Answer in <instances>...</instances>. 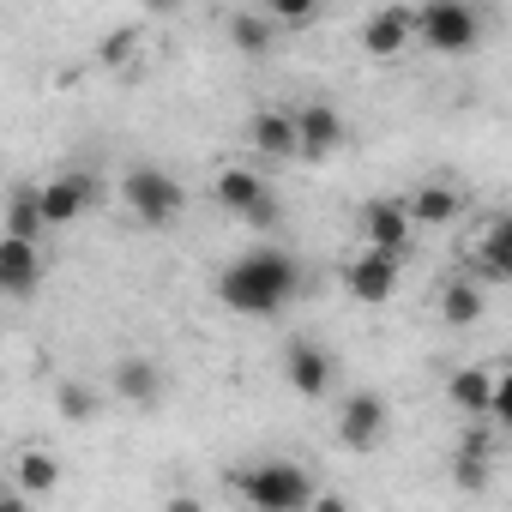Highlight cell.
Segmentation results:
<instances>
[{"mask_svg":"<svg viewBox=\"0 0 512 512\" xmlns=\"http://www.w3.org/2000/svg\"><path fill=\"white\" fill-rule=\"evenodd\" d=\"M398 266H404V253L368 247L362 260H350V272H344V290H350L356 302L380 308V302H392V290H398Z\"/></svg>","mask_w":512,"mask_h":512,"instance_id":"7","label":"cell"},{"mask_svg":"<svg viewBox=\"0 0 512 512\" xmlns=\"http://www.w3.org/2000/svg\"><path fill=\"white\" fill-rule=\"evenodd\" d=\"M488 392H494V368H458L452 380H446V398L470 416V422H482V410H488Z\"/></svg>","mask_w":512,"mask_h":512,"instance_id":"20","label":"cell"},{"mask_svg":"<svg viewBox=\"0 0 512 512\" xmlns=\"http://www.w3.org/2000/svg\"><path fill=\"white\" fill-rule=\"evenodd\" d=\"M284 374H290V386H296L302 398H326L332 380H338V362H332L326 344H314V338H290V350H284Z\"/></svg>","mask_w":512,"mask_h":512,"instance_id":"8","label":"cell"},{"mask_svg":"<svg viewBox=\"0 0 512 512\" xmlns=\"http://www.w3.org/2000/svg\"><path fill=\"white\" fill-rule=\"evenodd\" d=\"M464 272L476 284H512V223L506 217H488L482 241L464 253Z\"/></svg>","mask_w":512,"mask_h":512,"instance_id":"10","label":"cell"},{"mask_svg":"<svg viewBox=\"0 0 512 512\" xmlns=\"http://www.w3.org/2000/svg\"><path fill=\"white\" fill-rule=\"evenodd\" d=\"M235 494L253 512H302V506H314V476L290 458H272V464L235 470Z\"/></svg>","mask_w":512,"mask_h":512,"instance_id":"2","label":"cell"},{"mask_svg":"<svg viewBox=\"0 0 512 512\" xmlns=\"http://www.w3.org/2000/svg\"><path fill=\"white\" fill-rule=\"evenodd\" d=\"M13 476H19V494H55V482H61V464H55V452L31 446V452H19Z\"/></svg>","mask_w":512,"mask_h":512,"instance_id":"22","label":"cell"},{"mask_svg":"<svg viewBox=\"0 0 512 512\" xmlns=\"http://www.w3.org/2000/svg\"><path fill=\"white\" fill-rule=\"evenodd\" d=\"M19 500H25V494H19V482H13V488L0 482V506H19Z\"/></svg>","mask_w":512,"mask_h":512,"instance_id":"27","label":"cell"},{"mask_svg":"<svg viewBox=\"0 0 512 512\" xmlns=\"http://www.w3.org/2000/svg\"><path fill=\"white\" fill-rule=\"evenodd\" d=\"M247 139H253V151H266V157H296V121L284 109H260L247 121Z\"/></svg>","mask_w":512,"mask_h":512,"instance_id":"18","label":"cell"},{"mask_svg":"<svg viewBox=\"0 0 512 512\" xmlns=\"http://www.w3.org/2000/svg\"><path fill=\"white\" fill-rule=\"evenodd\" d=\"M43 290V247L25 235H0V296H37Z\"/></svg>","mask_w":512,"mask_h":512,"instance_id":"9","label":"cell"},{"mask_svg":"<svg viewBox=\"0 0 512 512\" xmlns=\"http://www.w3.org/2000/svg\"><path fill=\"white\" fill-rule=\"evenodd\" d=\"M91 199H97V187H91V175H55L49 187H37V205H43V223L49 229H61V223H79L85 211H91Z\"/></svg>","mask_w":512,"mask_h":512,"instance_id":"13","label":"cell"},{"mask_svg":"<svg viewBox=\"0 0 512 512\" xmlns=\"http://www.w3.org/2000/svg\"><path fill=\"white\" fill-rule=\"evenodd\" d=\"M488 458H494L488 434H482V428H470V434H464V446H458V458H452V482L476 494V488L488 482Z\"/></svg>","mask_w":512,"mask_h":512,"instance_id":"21","label":"cell"},{"mask_svg":"<svg viewBox=\"0 0 512 512\" xmlns=\"http://www.w3.org/2000/svg\"><path fill=\"white\" fill-rule=\"evenodd\" d=\"M290 121H296V157H332L344 145V115L332 103H302Z\"/></svg>","mask_w":512,"mask_h":512,"instance_id":"12","label":"cell"},{"mask_svg":"<svg viewBox=\"0 0 512 512\" xmlns=\"http://www.w3.org/2000/svg\"><path fill=\"white\" fill-rule=\"evenodd\" d=\"M43 205H37V187H13L7 193V211H0V235H25V241H43Z\"/></svg>","mask_w":512,"mask_h":512,"instance_id":"19","label":"cell"},{"mask_svg":"<svg viewBox=\"0 0 512 512\" xmlns=\"http://www.w3.org/2000/svg\"><path fill=\"white\" fill-rule=\"evenodd\" d=\"M55 410H61L67 422H97V410H103V398H97L91 386H79V380H67V386L55 392Z\"/></svg>","mask_w":512,"mask_h":512,"instance_id":"24","label":"cell"},{"mask_svg":"<svg viewBox=\"0 0 512 512\" xmlns=\"http://www.w3.org/2000/svg\"><path fill=\"white\" fill-rule=\"evenodd\" d=\"M356 223H362V241H368V247H386V253H404V247L416 241V223H410L404 199H368V205L356 211Z\"/></svg>","mask_w":512,"mask_h":512,"instance_id":"11","label":"cell"},{"mask_svg":"<svg viewBox=\"0 0 512 512\" xmlns=\"http://www.w3.org/2000/svg\"><path fill=\"white\" fill-rule=\"evenodd\" d=\"M115 392L145 410V404L163 398V368H157L151 356H121V362H115Z\"/></svg>","mask_w":512,"mask_h":512,"instance_id":"16","label":"cell"},{"mask_svg":"<svg viewBox=\"0 0 512 512\" xmlns=\"http://www.w3.org/2000/svg\"><path fill=\"white\" fill-rule=\"evenodd\" d=\"M386 422H392V410H386L380 392H350L344 410H338V440L350 452H374L386 440Z\"/></svg>","mask_w":512,"mask_h":512,"instance_id":"6","label":"cell"},{"mask_svg":"<svg viewBox=\"0 0 512 512\" xmlns=\"http://www.w3.org/2000/svg\"><path fill=\"white\" fill-rule=\"evenodd\" d=\"M296 290H302V266L284 247H253L235 266H223V278H217V302L235 314H253V320L284 314L296 302Z\"/></svg>","mask_w":512,"mask_h":512,"instance_id":"1","label":"cell"},{"mask_svg":"<svg viewBox=\"0 0 512 512\" xmlns=\"http://www.w3.org/2000/svg\"><path fill=\"white\" fill-rule=\"evenodd\" d=\"M404 211H410L416 229H440V223H458V217H464V193L446 187V181H428V187H416V193L404 199Z\"/></svg>","mask_w":512,"mask_h":512,"instance_id":"15","label":"cell"},{"mask_svg":"<svg viewBox=\"0 0 512 512\" xmlns=\"http://www.w3.org/2000/svg\"><path fill=\"white\" fill-rule=\"evenodd\" d=\"M229 43H235L241 55L260 61V55H272L278 31H272V19H266V13H235V19H229Z\"/></svg>","mask_w":512,"mask_h":512,"instance_id":"23","label":"cell"},{"mask_svg":"<svg viewBox=\"0 0 512 512\" xmlns=\"http://www.w3.org/2000/svg\"><path fill=\"white\" fill-rule=\"evenodd\" d=\"M133 55H139V31H127V25H121V31H109V37H103V67H127Z\"/></svg>","mask_w":512,"mask_h":512,"instance_id":"26","label":"cell"},{"mask_svg":"<svg viewBox=\"0 0 512 512\" xmlns=\"http://www.w3.org/2000/svg\"><path fill=\"white\" fill-rule=\"evenodd\" d=\"M416 43V13L410 7H380L368 25H362V55H374V61H392V55H404Z\"/></svg>","mask_w":512,"mask_h":512,"instance_id":"14","label":"cell"},{"mask_svg":"<svg viewBox=\"0 0 512 512\" xmlns=\"http://www.w3.org/2000/svg\"><path fill=\"white\" fill-rule=\"evenodd\" d=\"M151 7H157V13H169V7H181V0H151Z\"/></svg>","mask_w":512,"mask_h":512,"instance_id":"28","label":"cell"},{"mask_svg":"<svg viewBox=\"0 0 512 512\" xmlns=\"http://www.w3.org/2000/svg\"><path fill=\"white\" fill-rule=\"evenodd\" d=\"M416 37L434 55H470L482 43V13L470 0H422L416 7Z\"/></svg>","mask_w":512,"mask_h":512,"instance_id":"4","label":"cell"},{"mask_svg":"<svg viewBox=\"0 0 512 512\" xmlns=\"http://www.w3.org/2000/svg\"><path fill=\"white\" fill-rule=\"evenodd\" d=\"M121 199H127V211H133L145 229H169V223L187 211V187H181L169 169H151V163H139V169L121 175Z\"/></svg>","mask_w":512,"mask_h":512,"instance_id":"3","label":"cell"},{"mask_svg":"<svg viewBox=\"0 0 512 512\" xmlns=\"http://www.w3.org/2000/svg\"><path fill=\"white\" fill-rule=\"evenodd\" d=\"M260 7H266L272 25H308L320 13V0H260Z\"/></svg>","mask_w":512,"mask_h":512,"instance_id":"25","label":"cell"},{"mask_svg":"<svg viewBox=\"0 0 512 512\" xmlns=\"http://www.w3.org/2000/svg\"><path fill=\"white\" fill-rule=\"evenodd\" d=\"M482 314H488V296H482V284H476L470 272H464V278H452V284L440 290V320H446V326H458V332H464V326H476Z\"/></svg>","mask_w":512,"mask_h":512,"instance_id":"17","label":"cell"},{"mask_svg":"<svg viewBox=\"0 0 512 512\" xmlns=\"http://www.w3.org/2000/svg\"><path fill=\"white\" fill-rule=\"evenodd\" d=\"M211 193H217L223 211H241L247 223H278V199H272V187L253 175V169H223L211 181Z\"/></svg>","mask_w":512,"mask_h":512,"instance_id":"5","label":"cell"}]
</instances>
